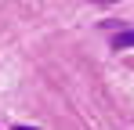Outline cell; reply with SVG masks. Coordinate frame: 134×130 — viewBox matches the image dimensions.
Wrapping results in <instances>:
<instances>
[{"mask_svg":"<svg viewBox=\"0 0 134 130\" xmlns=\"http://www.w3.org/2000/svg\"><path fill=\"white\" fill-rule=\"evenodd\" d=\"M116 47H134V29L123 33V36H116Z\"/></svg>","mask_w":134,"mask_h":130,"instance_id":"6da1fadb","label":"cell"}]
</instances>
